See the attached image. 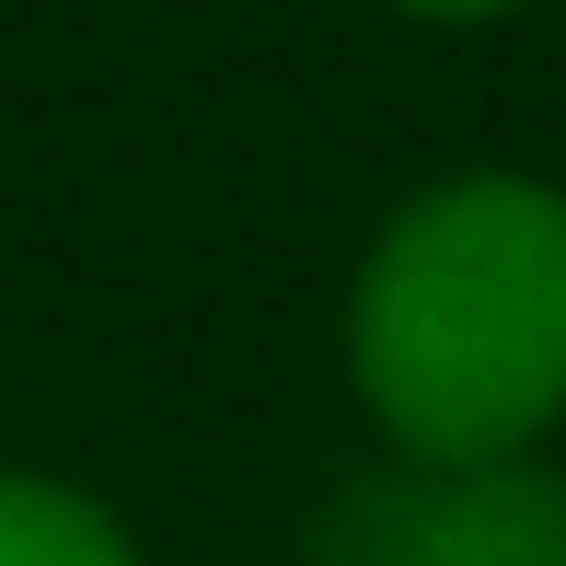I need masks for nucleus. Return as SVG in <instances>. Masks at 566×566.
I'll return each instance as SVG.
<instances>
[{
	"mask_svg": "<svg viewBox=\"0 0 566 566\" xmlns=\"http://www.w3.org/2000/svg\"><path fill=\"white\" fill-rule=\"evenodd\" d=\"M347 381L405 462H497L566 417V186L451 174L381 220Z\"/></svg>",
	"mask_w": 566,
	"mask_h": 566,
	"instance_id": "obj_1",
	"label": "nucleus"
},
{
	"mask_svg": "<svg viewBox=\"0 0 566 566\" xmlns=\"http://www.w3.org/2000/svg\"><path fill=\"white\" fill-rule=\"evenodd\" d=\"M0 566H139L105 497L59 474H0Z\"/></svg>",
	"mask_w": 566,
	"mask_h": 566,
	"instance_id": "obj_3",
	"label": "nucleus"
},
{
	"mask_svg": "<svg viewBox=\"0 0 566 566\" xmlns=\"http://www.w3.org/2000/svg\"><path fill=\"white\" fill-rule=\"evenodd\" d=\"M313 566H566V474L532 451L417 462L394 485H358L313 532Z\"/></svg>",
	"mask_w": 566,
	"mask_h": 566,
	"instance_id": "obj_2",
	"label": "nucleus"
},
{
	"mask_svg": "<svg viewBox=\"0 0 566 566\" xmlns=\"http://www.w3.org/2000/svg\"><path fill=\"white\" fill-rule=\"evenodd\" d=\"M394 12H417V23H497V12H521V0H394Z\"/></svg>",
	"mask_w": 566,
	"mask_h": 566,
	"instance_id": "obj_4",
	"label": "nucleus"
}]
</instances>
